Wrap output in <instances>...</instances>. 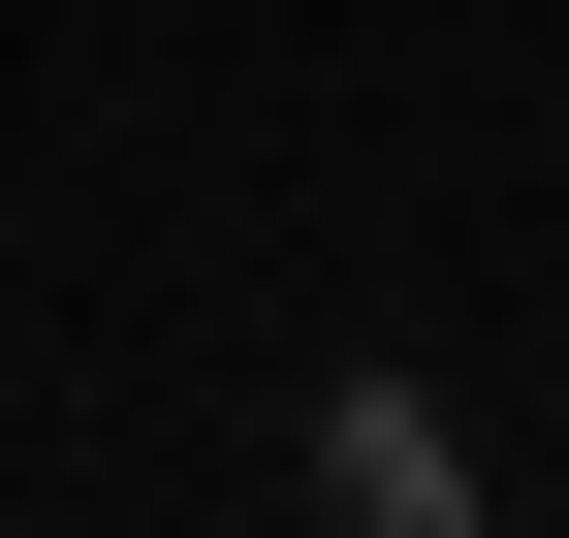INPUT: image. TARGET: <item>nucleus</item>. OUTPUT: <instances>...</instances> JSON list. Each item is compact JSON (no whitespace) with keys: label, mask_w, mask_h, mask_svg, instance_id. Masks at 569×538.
<instances>
[{"label":"nucleus","mask_w":569,"mask_h":538,"mask_svg":"<svg viewBox=\"0 0 569 538\" xmlns=\"http://www.w3.org/2000/svg\"><path fill=\"white\" fill-rule=\"evenodd\" d=\"M284 507H317V538H475V444H443V380H411V349H348L317 412H284Z\"/></svg>","instance_id":"f257e3e1"}]
</instances>
